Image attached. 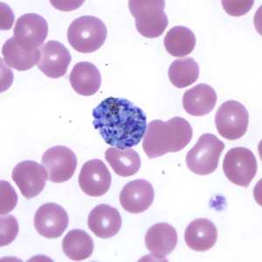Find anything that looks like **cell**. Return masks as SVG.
<instances>
[{
	"mask_svg": "<svg viewBox=\"0 0 262 262\" xmlns=\"http://www.w3.org/2000/svg\"><path fill=\"white\" fill-rule=\"evenodd\" d=\"M111 179L104 163L100 159H93L84 164L78 180L84 193L90 196H101L110 190Z\"/></svg>",
	"mask_w": 262,
	"mask_h": 262,
	"instance_id": "12",
	"label": "cell"
},
{
	"mask_svg": "<svg viewBox=\"0 0 262 262\" xmlns=\"http://www.w3.org/2000/svg\"><path fill=\"white\" fill-rule=\"evenodd\" d=\"M62 249L69 259L81 261L92 255L94 242L83 230H72L63 238Z\"/></svg>",
	"mask_w": 262,
	"mask_h": 262,
	"instance_id": "22",
	"label": "cell"
},
{
	"mask_svg": "<svg viewBox=\"0 0 262 262\" xmlns=\"http://www.w3.org/2000/svg\"><path fill=\"white\" fill-rule=\"evenodd\" d=\"M164 7L165 2L162 0L128 1V8L135 18L137 30L141 35L154 39L164 33L169 24Z\"/></svg>",
	"mask_w": 262,
	"mask_h": 262,
	"instance_id": "3",
	"label": "cell"
},
{
	"mask_svg": "<svg viewBox=\"0 0 262 262\" xmlns=\"http://www.w3.org/2000/svg\"><path fill=\"white\" fill-rule=\"evenodd\" d=\"M12 178L21 194L27 200H31L44 190L48 175L43 165L37 162L23 161L14 167Z\"/></svg>",
	"mask_w": 262,
	"mask_h": 262,
	"instance_id": "10",
	"label": "cell"
},
{
	"mask_svg": "<svg viewBox=\"0 0 262 262\" xmlns=\"http://www.w3.org/2000/svg\"><path fill=\"white\" fill-rule=\"evenodd\" d=\"M219 134L227 140L242 138L249 124V114L244 105L236 101H227L219 107L215 116Z\"/></svg>",
	"mask_w": 262,
	"mask_h": 262,
	"instance_id": "7",
	"label": "cell"
},
{
	"mask_svg": "<svg viewBox=\"0 0 262 262\" xmlns=\"http://www.w3.org/2000/svg\"><path fill=\"white\" fill-rule=\"evenodd\" d=\"M107 33V27L100 18L82 16L72 22L68 30V39L75 50L90 54L104 44Z\"/></svg>",
	"mask_w": 262,
	"mask_h": 262,
	"instance_id": "4",
	"label": "cell"
},
{
	"mask_svg": "<svg viewBox=\"0 0 262 262\" xmlns=\"http://www.w3.org/2000/svg\"><path fill=\"white\" fill-rule=\"evenodd\" d=\"M216 102L217 94L215 90L204 83L187 90L183 96V107L191 116H206L213 111Z\"/></svg>",
	"mask_w": 262,
	"mask_h": 262,
	"instance_id": "18",
	"label": "cell"
},
{
	"mask_svg": "<svg viewBox=\"0 0 262 262\" xmlns=\"http://www.w3.org/2000/svg\"><path fill=\"white\" fill-rule=\"evenodd\" d=\"M38 69L48 77L57 79L64 76L71 62V54L65 46L56 40L47 42L40 48Z\"/></svg>",
	"mask_w": 262,
	"mask_h": 262,
	"instance_id": "13",
	"label": "cell"
},
{
	"mask_svg": "<svg viewBox=\"0 0 262 262\" xmlns=\"http://www.w3.org/2000/svg\"><path fill=\"white\" fill-rule=\"evenodd\" d=\"M48 34V25L45 18L36 13L21 16L13 29V38L21 48L35 51L44 43Z\"/></svg>",
	"mask_w": 262,
	"mask_h": 262,
	"instance_id": "8",
	"label": "cell"
},
{
	"mask_svg": "<svg viewBox=\"0 0 262 262\" xmlns=\"http://www.w3.org/2000/svg\"><path fill=\"white\" fill-rule=\"evenodd\" d=\"M92 115L94 128L105 143L117 149L137 146L146 133V115L127 99L106 98Z\"/></svg>",
	"mask_w": 262,
	"mask_h": 262,
	"instance_id": "1",
	"label": "cell"
},
{
	"mask_svg": "<svg viewBox=\"0 0 262 262\" xmlns=\"http://www.w3.org/2000/svg\"><path fill=\"white\" fill-rule=\"evenodd\" d=\"M225 143L213 134H204L186 155L189 170L200 176H206L217 170Z\"/></svg>",
	"mask_w": 262,
	"mask_h": 262,
	"instance_id": "5",
	"label": "cell"
},
{
	"mask_svg": "<svg viewBox=\"0 0 262 262\" xmlns=\"http://www.w3.org/2000/svg\"><path fill=\"white\" fill-rule=\"evenodd\" d=\"M42 165L47 170L48 179L60 184L74 176L77 167V158L73 150L59 145L52 147L44 153Z\"/></svg>",
	"mask_w": 262,
	"mask_h": 262,
	"instance_id": "9",
	"label": "cell"
},
{
	"mask_svg": "<svg viewBox=\"0 0 262 262\" xmlns=\"http://www.w3.org/2000/svg\"><path fill=\"white\" fill-rule=\"evenodd\" d=\"M225 11L231 16L245 15L253 7V1H222Z\"/></svg>",
	"mask_w": 262,
	"mask_h": 262,
	"instance_id": "27",
	"label": "cell"
},
{
	"mask_svg": "<svg viewBox=\"0 0 262 262\" xmlns=\"http://www.w3.org/2000/svg\"><path fill=\"white\" fill-rule=\"evenodd\" d=\"M2 55L7 65L18 71H27L38 64L40 51H27L21 48L12 37L6 40L2 48Z\"/></svg>",
	"mask_w": 262,
	"mask_h": 262,
	"instance_id": "20",
	"label": "cell"
},
{
	"mask_svg": "<svg viewBox=\"0 0 262 262\" xmlns=\"http://www.w3.org/2000/svg\"><path fill=\"white\" fill-rule=\"evenodd\" d=\"M168 75L173 86L185 89L199 79L200 67L192 58L178 59L170 64Z\"/></svg>",
	"mask_w": 262,
	"mask_h": 262,
	"instance_id": "24",
	"label": "cell"
},
{
	"mask_svg": "<svg viewBox=\"0 0 262 262\" xmlns=\"http://www.w3.org/2000/svg\"><path fill=\"white\" fill-rule=\"evenodd\" d=\"M18 224L13 216L7 215L1 217V247H5L12 243L18 235Z\"/></svg>",
	"mask_w": 262,
	"mask_h": 262,
	"instance_id": "26",
	"label": "cell"
},
{
	"mask_svg": "<svg viewBox=\"0 0 262 262\" xmlns=\"http://www.w3.org/2000/svg\"><path fill=\"white\" fill-rule=\"evenodd\" d=\"M105 158L118 176L123 178L133 176L140 169V156L131 148L125 149L108 148L105 152Z\"/></svg>",
	"mask_w": 262,
	"mask_h": 262,
	"instance_id": "21",
	"label": "cell"
},
{
	"mask_svg": "<svg viewBox=\"0 0 262 262\" xmlns=\"http://www.w3.org/2000/svg\"><path fill=\"white\" fill-rule=\"evenodd\" d=\"M145 244L153 256L164 259L176 248L178 244L176 229L169 224H156L147 231Z\"/></svg>",
	"mask_w": 262,
	"mask_h": 262,
	"instance_id": "16",
	"label": "cell"
},
{
	"mask_svg": "<svg viewBox=\"0 0 262 262\" xmlns=\"http://www.w3.org/2000/svg\"><path fill=\"white\" fill-rule=\"evenodd\" d=\"M155 198L151 184L144 179L128 182L120 193L121 206L127 212L138 214L150 207Z\"/></svg>",
	"mask_w": 262,
	"mask_h": 262,
	"instance_id": "14",
	"label": "cell"
},
{
	"mask_svg": "<svg viewBox=\"0 0 262 262\" xmlns=\"http://www.w3.org/2000/svg\"><path fill=\"white\" fill-rule=\"evenodd\" d=\"M69 81L73 90L83 96H91L98 91L101 84V74L93 63L82 61L72 69Z\"/></svg>",
	"mask_w": 262,
	"mask_h": 262,
	"instance_id": "19",
	"label": "cell"
},
{
	"mask_svg": "<svg viewBox=\"0 0 262 262\" xmlns=\"http://www.w3.org/2000/svg\"><path fill=\"white\" fill-rule=\"evenodd\" d=\"M0 198H1V206L0 213L1 215L7 214L8 212L15 208L18 202V196L12 185L8 182L1 180L0 182Z\"/></svg>",
	"mask_w": 262,
	"mask_h": 262,
	"instance_id": "25",
	"label": "cell"
},
{
	"mask_svg": "<svg viewBox=\"0 0 262 262\" xmlns=\"http://www.w3.org/2000/svg\"><path fill=\"white\" fill-rule=\"evenodd\" d=\"M69 223V215L65 209L54 203L44 204L37 210L34 216L35 229L47 238H59Z\"/></svg>",
	"mask_w": 262,
	"mask_h": 262,
	"instance_id": "11",
	"label": "cell"
},
{
	"mask_svg": "<svg viewBox=\"0 0 262 262\" xmlns=\"http://www.w3.org/2000/svg\"><path fill=\"white\" fill-rule=\"evenodd\" d=\"M88 226L99 238H112L121 229L122 217L117 209L108 205H99L89 215Z\"/></svg>",
	"mask_w": 262,
	"mask_h": 262,
	"instance_id": "15",
	"label": "cell"
},
{
	"mask_svg": "<svg viewBox=\"0 0 262 262\" xmlns=\"http://www.w3.org/2000/svg\"><path fill=\"white\" fill-rule=\"evenodd\" d=\"M164 47L173 57H185L191 54L196 46L193 32L185 27H174L164 37Z\"/></svg>",
	"mask_w": 262,
	"mask_h": 262,
	"instance_id": "23",
	"label": "cell"
},
{
	"mask_svg": "<svg viewBox=\"0 0 262 262\" xmlns=\"http://www.w3.org/2000/svg\"><path fill=\"white\" fill-rule=\"evenodd\" d=\"M192 135L191 124L179 116L167 122L154 120L147 127L143 149L149 159L159 158L185 149L191 142Z\"/></svg>",
	"mask_w": 262,
	"mask_h": 262,
	"instance_id": "2",
	"label": "cell"
},
{
	"mask_svg": "<svg viewBox=\"0 0 262 262\" xmlns=\"http://www.w3.org/2000/svg\"><path fill=\"white\" fill-rule=\"evenodd\" d=\"M258 165L255 156L247 148L237 147L227 152L223 162V170L232 184L247 188L256 176Z\"/></svg>",
	"mask_w": 262,
	"mask_h": 262,
	"instance_id": "6",
	"label": "cell"
},
{
	"mask_svg": "<svg viewBox=\"0 0 262 262\" xmlns=\"http://www.w3.org/2000/svg\"><path fill=\"white\" fill-rule=\"evenodd\" d=\"M217 231L212 221L198 219L189 224L185 232V243L196 252H206L214 247Z\"/></svg>",
	"mask_w": 262,
	"mask_h": 262,
	"instance_id": "17",
	"label": "cell"
}]
</instances>
